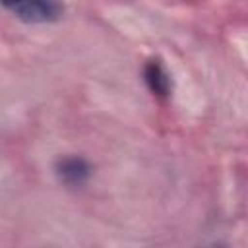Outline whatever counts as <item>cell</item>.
Segmentation results:
<instances>
[{"label":"cell","instance_id":"cell-1","mask_svg":"<svg viewBox=\"0 0 248 248\" xmlns=\"http://www.w3.org/2000/svg\"><path fill=\"white\" fill-rule=\"evenodd\" d=\"M2 4L25 23H52L64 14L62 0H2Z\"/></svg>","mask_w":248,"mask_h":248},{"label":"cell","instance_id":"cell-2","mask_svg":"<svg viewBox=\"0 0 248 248\" xmlns=\"http://www.w3.org/2000/svg\"><path fill=\"white\" fill-rule=\"evenodd\" d=\"M54 172L58 180L68 188H79L91 176V165L83 157L68 155V157H60L54 163Z\"/></svg>","mask_w":248,"mask_h":248},{"label":"cell","instance_id":"cell-3","mask_svg":"<svg viewBox=\"0 0 248 248\" xmlns=\"http://www.w3.org/2000/svg\"><path fill=\"white\" fill-rule=\"evenodd\" d=\"M143 81H145L147 89L153 95L161 97V99L169 97L170 91H172L170 76L167 74V70H165V66L161 64L159 58H151V60L145 62V66H143Z\"/></svg>","mask_w":248,"mask_h":248}]
</instances>
